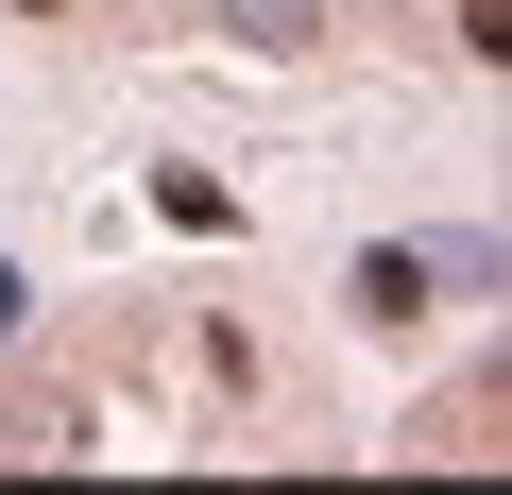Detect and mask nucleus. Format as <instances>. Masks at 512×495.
<instances>
[{"label":"nucleus","instance_id":"nucleus-1","mask_svg":"<svg viewBox=\"0 0 512 495\" xmlns=\"http://www.w3.org/2000/svg\"><path fill=\"white\" fill-rule=\"evenodd\" d=\"M308 18H325V0H239V35H256V52H308Z\"/></svg>","mask_w":512,"mask_h":495},{"label":"nucleus","instance_id":"nucleus-2","mask_svg":"<svg viewBox=\"0 0 512 495\" xmlns=\"http://www.w3.org/2000/svg\"><path fill=\"white\" fill-rule=\"evenodd\" d=\"M35 18H52V0H35Z\"/></svg>","mask_w":512,"mask_h":495}]
</instances>
